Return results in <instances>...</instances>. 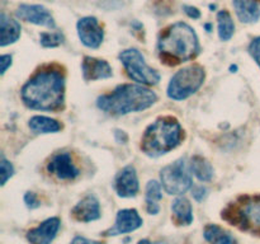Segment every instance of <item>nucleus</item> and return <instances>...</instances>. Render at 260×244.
I'll return each instance as SVG.
<instances>
[{
	"mask_svg": "<svg viewBox=\"0 0 260 244\" xmlns=\"http://www.w3.org/2000/svg\"><path fill=\"white\" fill-rule=\"evenodd\" d=\"M22 101L36 111H57L65 101V75L61 68H41L20 89Z\"/></svg>",
	"mask_w": 260,
	"mask_h": 244,
	"instance_id": "f257e3e1",
	"label": "nucleus"
},
{
	"mask_svg": "<svg viewBox=\"0 0 260 244\" xmlns=\"http://www.w3.org/2000/svg\"><path fill=\"white\" fill-rule=\"evenodd\" d=\"M160 58L168 65H179L193 60L200 52V41L196 30L184 22L169 25L157 42Z\"/></svg>",
	"mask_w": 260,
	"mask_h": 244,
	"instance_id": "f03ea898",
	"label": "nucleus"
},
{
	"mask_svg": "<svg viewBox=\"0 0 260 244\" xmlns=\"http://www.w3.org/2000/svg\"><path fill=\"white\" fill-rule=\"evenodd\" d=\"M156 101V93L149 86L142 84H122L111 93L99 97L96 106L112 116H124L132 112L145 111Z\"/></svg>",
	"mask_w": 260,
	"mask_h": 244,
	"instance_id": "7ed1b4c3",
	"label": "nucleus"
},
{
	"mask_svg": "<svg viewBox=\"0 0 260 244\" xmlns=\"http://www.w3.org/2000/svg\"><path fill=\"white\" fill-rule=\"evenodd\" d=\"M183 135L182 126L175 117H159L145 130L141 139V150L149 157H161L182 142Z\"/></svg>",
	"mask_w": 260,
	"mask_h": 244,
	"instance_id": "20e7f679",
	"label": "nucleus"
},
{
	"mask_svg": "<svg viewBox=\"0 0 260 244\" xmlns=\"http://www.w3.org/2000/svg\"><path fill=\"white\" fill-rule=\"evenodd\" d=\"M222 219L240 230L260 236V195L240 197L222 211Z\"/></svg>",
	"mask_w": 260,
	"mask_h": 244,
	"instance_id": "39448f33",
	"label": "nucleus"
},
{
	"mask_svg": "<svg viewBox=\"0 0 260 244\" xmlns=\"http://www.w3.org/2000/svg\"><path fill=\"white\" fill-rule=\"evenodd\" d=\"M205 69L201 65H190L178 70L170 79L167 94L173 101H184L196 93L205 81Z\"/></svg>",
	"mask_w": 260,
	"mask_h": 244,
	"instance_id": "423d86ee",
	"label": "nucleus"
},
{
	"mask_svg": "<svg viewBox=\"0 0 260 244\" xmlns=\"http://www.w3.org/2000/svg\"><path fill=\"white\" fill-rule=\"evenodd\" d=\"M118 57L127 75L136 83L142 85H156L160 81V74L147 65L144 55L136 48L123 50Z\"/></svg>",
	"mask_w": 260,
	"mask_h": 244,
	"instance_id": "0eeeda50",
	"label": "nucleus"
},
{
	"mask_svg": "<svg viewBox=\"0 0 260 244\" xmlns=\"http://www.w3.org/2000/svg\"><path fill=\"white\" fill-rule=\"evenodd\" d=\"M160 183L168 195L182 196L189 191L193 187V182L184 159H179L162 168Z\"/></svg>",
	"mask_w": 260,
	"mask_h": 244,
	"instance_id": "6e6552de",
	"label": "nucleus"
},
{
	"mask_svg": "<svg viewBox=\"0 0 260 244\" xmlns=\"http://www.w3.org/2000/svg\"><path fill=\"white\" fill-rule=\"evenodd\" d=\"M142 218L140 216L139 211L135 208H123L117 212L114 225L111 226L108 230L103 231L104 236H117L122 234H128L137 230L142 226Z\"/></svg>",
	"mask_w": 260,
	"mask_h": 244,
	"instance_id": "1a4fd4ad",
	"label": "nucleus"
},
{
	"mask_svg": "<svg viewBox=\"0 0 260 244\" xmlns=\"http://www.w3.org/2000/svg\"><path fill=\"white\" fill-rule=\"evenodd\" d=\"M78 35L81 43L89 48H98L104 38V30L95 17H84L79 19Z\"/></svg>",
	"mask_w": 260,
	"mask_h": 244,
	"instance_id": "9d476101",
	"label": "nucleus"
},
{
	"mask_svg": "<svg viewBox=\"0 0 260 244\" xmlns=\"http://www.w3.org/2000/svg\"><path fill=\"white\" fill-rule=\"evenodd\" d=\"M15 15L19 19L33 23L36 25H42V27L50 28V29L56 28V23L52 14L43 5L22 4L15 10Z\"/></svg>",
	"mask_w": 260,
	"mask_h": 244,
	"instance_id": "9b49d317",
	"label": "nucleus"
},
{
	"mask_svg": "<svg viewBox=\"0 0 260 244\" xmlns=\"http://www.w3.org/2000/svg\"><path fill=\"white\" fill-rule=\"evenodd\" d=\"M47 172L60 180H73L80 174L73 158L69 152H58L53 155L47 164Z\"/></svg>",
	"mask_w": 260,
	"mask_h": 244,
	"instance_id": "f8f14e48",
	"label": "nucleus"
},
{
	"mask_svg": "<svg viewBox=\"0 0 260 244\" xmlns=\"http://www.w3.org/2000/svg\"><path fill=\"white\" fill-rule=\"evenodd\" d=\"M114 190L122 198H131L137 195L140 190L139 177L134 165H127L117 173L114 178Z\"/></svg>",
	"mask_w": 260,
	"mask_h": 244,
	"instance_id": "ddd939ff",
	"label": "nucleus"
},
{
	"mask_svg": "<svg viewBox=\"0 0 260 244\" xmlns=\"http://www.w3.org/2000/svg\"><path fill=\"white\" fill-rule=\"evenodd\" d=\"M61 226L58 218H48L43 220L40 225L30 229L25 234V238L30 244H51L55 240Z\"/></svg>",
	"mask_w": 260,
	"mask_h": 244,
	"instance_id": "4468645a",
	"label": "nucleus"
},
{
	"mask_svg": "<svg viewBox=\"0 0 260 244\" xmlns=\"http://www.w3.org/2000/svg\"><path fill=\"white\" fill-rule=\"evenodd\" d=\"M74 219L80 223H91L101 219V203L94 195H88L81 198L71 210Z\"/></svg>",
	"mask_w": 260,
	"mask_h": 244,
	"instance_id": "2eb2a0df",
	"label": "nucleus"
},
{
	"mask_svg": "<svg viewBox=\"0 0 260 244\" xmlns=\"http://www.w3.org/2000/svg\"><path fill=\"white\" fill-rule=\"evenodd\" d=\"M81 71H83V78L85 81L102 80V79H108L113 75L111 65L106 60L90 57V56H85L83 58Z\"/></svg>",
	"mask_w": 260,
	"mask_h": 244,
	"instance_id": "dca6fc26",
	"label": "nucleus"
},
{
	"mask_svg": "<svg viewBox=\"0 0 260 244\" xmlns=\"http://www.w3.org/2000/svg\"><path fill=\"white\" fill-rule=\"evenodd\" d=\"M239 20L246 24L260 19V0H233Z\"/></svg>",
	"mask_w": 260,
	"mask_h": 244,
	"instance_id": "f3484780",
	"label": "nucleus"
},
{
	"mask_svg": "<svg viewBox=\"0 0 260 244\" xmlns=\"http://www.w3.org/2000/svg\"><path fill=\"white\" fill-rule=\"evenodd\" d=\"M0 30H2V37H0V46L5 47L8 45L17 42L20 37V24L18 20L8 17L5 13L0 14Z\"/></svg>",
	"mask_w": 260,
	"mask_h": 244,
	"instance_id": "a211bd4d",
	"label": "nucleus"
},
{
	"mask_svg": "<svg viewBox=\"0 0 260 244\" xmlns=\"http://www.w3.org/2000/svg\"><path fill=\"white\" fill-rule=\"evenodd\" d=\"M173 219L177 225H190L193 223L192 203L184 196H178L172 202Z\"/></svg>",
	"mask_w": 260,
	"mask_h": 244,
	"instance_id": "6ab92c4d",
	"label": "nucleus"
},
{
	"mask_svg": "<svg viewBox=\"0 0 260 244\" xmlns=\"http://www.w3.org/2000/svg\"><path fill=\"white\" fill-rule=\"evenodd\" d=\"M203 236L210 244H238L235 236L217 224L206 225Z\"/></svg>",
	"mask_w": 260,
	"mask_h": 244,
	"instance_id": "aec40b11",
	"label": "nucleus"
},
{
	"mask_svg": "<svg viewBox=\"0 0 260 244\" xmlns=\"http://www.w3.org/2000/svg\"><path fill=\"white\" fill-rule=\"evenodd\" d=\"M28 126L36 134H55L62 129V125L51 117L33 116L28 122Z\"/></svg>",
	"mask_w": 260,
	"mask_h": 244,
	"instance_id": "412c9836",
	"label": "nucleus"
},
{
	"mask_svg": "<svg viewBox=\"0 0 260 244\" xmlns=\"http://www.w3.org/2000/svg\"><path fill=\"white\" fill-rule=\"evenodd\" d=\"M189 169L200 182H210L213 178V167L206 158L201 157V155L192 157Z\"/></svg>",
	"mask_w": 260,
	"mask_h": 244,
	"instance_id": "4be33fe9",
	"label": "nucleus"
},
{
	"mask_svg": "<svg viewBox=\"0 0 260 244\" xmlns=\"http://www.w3.org/2000/svg\"><path fill=\"white\" fill-rule=\"evenodd\" d=\"M218 37L221 41H229L235 33V23L228 10H221L217 14Z\"/></svg>",
	"mask_w": 260,
	"mask_h": 244,
	"instance_id": "5701e85b",
	"label": "nucleus"
},
{
	"mask_svg": "<svg viewBox=\"0 0 260 244\" xmlns=\"http://www.w3.org/2000/svg\"><path fill=\"white\" fill-rule=\"evenodd\" d=\"M145 202L146 203H159L162 198V186L157 180H149L145 190Z\"/></svg>",
	"mask_w": 260,
	"mask_h": 244,
	"instance_id": "b1692460",
	"label": "nucleus"
},
{
	"mask_svg": "<svg viewBox=\"0 0 260 244\" xmlns=\"http://www.w3.org/2000/svg\"><path fill=\"white\" fill-rule=\"evenodd\" d=\"M40 42L43 47H57L63 42V35L61 32H42L40 35Z\"/></svg>",
	"mask_w": 260,
	"mask_h": 244,
	"instance_id": "393cba45",
	"label": "nucleus"
},
{
	"mask_svg": "<svg viewBox=\"0 0 260 244\" xmlns=\"http://www.w3.org/2000/svg\"><path fill=\"white\" fill-rule=\"evenodd\" d=\"M0 172H2L0 173L2 174V186H5V183L14 175V167L4 157H2V160H0Z\"/></svg>",
	"mask_w": 260,
	"mask_h": 244,
	"instance_id": "a878e982",
	"label": "nucleus"
},
{
	"mask_svg": "<svg viewBox=\"0 0 260 244\" xmlns=\"http://www.w3.org/2000/svg\"><path fill=\"white\" fill-rule=\"evenodd\" d=\"M248 51L251 57H253V60L256 63V65L260 68V37H255L251 40Z\"/></svg>",
	"mask_w": 260,
	"mask_h": 244,
	"instance_id": "bb28decb",
	"label": "nucleus"
},
{
	"mask_svg": "<svg viewBox=\"0 0 260 244\" xmlns=\"http://www.w3.org/2000/svg\"><path fill=\"white\" fill-rule=\"evenodd\" d=\"M24 203L28 208H30V210H35V208H38L41 206V201L40 198H38L37 193L30 192V191L25 192Z\"/></svg>",
	"mask_w": 260,
	"mask_h": 244,
	"instance_id": "cd10ccee",
	"label": "nucleus"
},
{
	"mask_svg": "<svg viewBox=\"0 0 260 244\" xmlns=\"http://www.w3.org/2000/svg\"><path fill=\"white\" fill-rule=\"evenodd\" d=\"M190 191H192V197L198 202H202L208 195L207 188L203 187V186H194V187L190 188Z\"/></svg>",
	"mask_w": 260,
	"mask_h": 244,
	"instance_id": "c85d7f7f",
	"label": "nucleus"
},
{
	"mask_svg": "<svg viewBox=\"0 0 260 244\" xmlns=\"http://www.w3.org/2000/svg\"><path fill=\"white\" fill-rule=\"evenodd\" d=\"M10 65H12V55H2V57H0V66H2L0 74L4 75L8 68H10Z\"/></svg>",
	"mask_w": 260,
	"mask_h": 244,
	"instance_id": "c756f323",
	"label": "nucleus"
},
{
	"mask_svg": "<svg viewBox=\"0 0 260 244\" xmlns=\"http://www.w3.org/2000/svg\"><path fill=\"white\" fill-rule=\"evenodd\" d=\"M183 9H184L185 14H187L189 18H192V19H198V18L201 17V12L198 8L192 7V5H184Z\"/></svg>",
	"mask_w": 260,
	"mask_h": 244,
	"instance_id": "7c9ffc66",
	"label": "nucleus"
},
{
	"mask_svg": "<svg viewBox=\"0 0 260 244\" xmlns=\"http://www.w3.org/2000/svg\"><path fill=\"white\" fill-rule=\"evenodd\" d=\"M70 244H104L99 240H93V239L84 238V236H75V238L71 240Z\"/></svg>",
	"mask_w": 260,
	"mask_h": 244,
	"instance_id": "2f4dec72",
	"label": "nucleus"
},
{
	"mask_svg": "<svg viewBox=\"0 0 260 244\" xmlns=\"http://www.w3.org/2000/svg\"><path fill=\"white\" fill-rule=\"evenodd\" d=\"M137 244H165V243H162V241H151L149 240V239H141Z\"/></svg>",
	"mask_w": 260,
	"mask_h": 244,
	"instance_id": "473e14b6",
	"label": "nucleus"
}]
</instances>
